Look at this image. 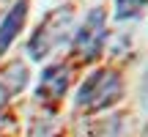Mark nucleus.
<instances>
[{
    "instance_id": "1",
    "label": "nucleus",
    "mask_w": 148,
    "mask_h": 137,
    "mask_svg": "<svg viewBox=\"0 0 148 137\" xmlns=\"http://www.w3.org/2000/svg\"><path fill=\"white\" fill-rule=\"evenodd\" d=\"M121 96H123L121 74L115 68H99L79 85L74 101H77V110L82 112H99V110L112 107Z\"/></svg>"
},
{
    "instance_id": "2",
    "label": "nucleus",
    "mask_w": 148,
    "mask_h": 137,
    "mask_svg": "<svg viewBox=\"0 0 148 137\" xmlns=\"http://www.w3.org/2000/svg\"><path fill=\"white\" fill-rule=\"evenodd\" d=\"M71 27V8H55L49 11L41 19V25L36 27V33L30 36V44H27V52H30L33 60H44L66 36H69Z\"/></svg>"
},
{
    "instance_id": "3",
    "label": "nucleus",
    "mask_w": 148,
    "mask_h": 137,
    "mask_svg": "<svg viewBox=\"0 0 148 137\" xmlns=\"http://www.w3.org/2000/svg\"><path fill=\"white\" fill-rule=\"evenodd\" d=\"M104 11L93 8L85 22L79 25V30L74 33V55L79 60H96L104 47V36H107V27H104Z\"/></svg>"
},
{
    "instance_id": "4",
    "label": "nucleus",
    "mask_w": 148,
    "mask_h": 137,
    "mask_svg": "<svg viewBox=\"0 0 148 137\" xmlns=\"http://www.w3.org/2000/svg\"><path fill=\"white\" fill-rule=\"evenodd\" d=\"M66 88H69V68H66L63 63H55V66H47V68H44L36 96H38V99H44L47 104H55V101L63 99Z\"/></svg>"
},
{
    "instance_id": "5",
    "label": "nucleus",
    "mask_w": 148,
    "mask_h": 137,
    "mask_svg": "<svg viewBox=\"0 0 148 137\" xmlns=\"http://www.w3.org/2000/svg\"><path fill=\"white\" fill-rule=\"evenodd\" d=\"M25 85H27V66L22 60H11L0 68V112L11 96H16Z\"/></svg>"
},
{
    "instance_id": "6",
    "label": "nucleus",
    "mask_w": 148,
    "mask_h": 137,
    "mask_svg": "<svg viewBox=\"0 0 148 137\" xmlns=\"http://www.w3.org/2000/svg\"><path fill=\"white\" fill-rule=\"evenodd\" d=\"M25 16H27V0H14V5L8 8V14L0 22V55L11 47V41H14L16 36H19L22 25H25Z\"/></svg>"
},
{
    "instance_id": "7",
    "label": "nucleus",
    "mask_w": 148,
    "mask_h": 137,
    "mask_svg": "<svg viewBox=\"0 0 148 137\" xmlns=\"http://www.w3.org/2000/svg\"><path fill=\"white\" fill-rule=\"evenodd\" d=\"M148 5V0H115V16L118 19H132Z\"/></svg>"
}]
</instances>
